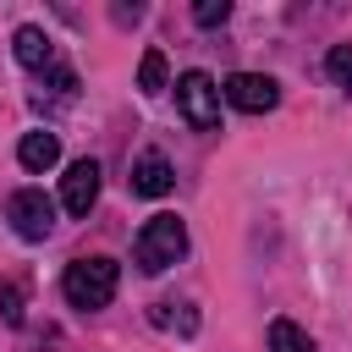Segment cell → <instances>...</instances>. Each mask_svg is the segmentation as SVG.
Instances as JSON below:
<instances>
[{
  "label": "cell",
  "mask_w": 352,
  "mask_h": 352,
  "mask_svg": "<svg viewBox=\"0 0 352 352\" xmlns=\"http://www.w3.org/2000/svg\"><path fill=\"white\" fill-rule=\"evenodd\" d=\"M0 314L11 324H22V286H0Z\"/></svg>",
  "instance_id": "cell-15"
},
{
  "label": "cell",
  "mask_w": 352,
  "mask_h": 352,
  "mask_svg": "<svg viewBox=\"0 0 352 352\" xmlns=\"http://www.w3.org/2000/svg\"><path fill=\"white\" fill-rule=\"evenodd\" d=\"M165 72H170V60H165V50L160 44H148L143 50V60H138V88L154 99V94H165Z\"/></svg>",
  "instance_id": "cell-11"
},
{
  "label": "cell",
  "mask_w": 352,
  "mask_h": 352,
  "mask_svg": "<svg viewBox=\"0 0 352 352\" xmlns=\"http://www.w3.org/2000/svg\"><path fill=\"white\" fill-rule=\"evenodd\" d=\"M182 253H187V220H182V214H165V209L148 214L143 231H138V242H132L138 270H143V275H160V270H170Z\"/></svg>",
  "instance_id": "cell-2"
},
{
  "label": "cell",
  "mask_w": 352,
  "mask_h": 352,
  "mask_svg": "<svg viewBox=\"0 0 352 352\" xmlns=\"http://www.w3.org/2000/svg\"><path fill=\"white\" fill-rule=\"evenodd\" d=\"M264 341H270V352H314V336H308L297 319H270Z\"/></svg>",
  "instance_id": "cell-10"
},
{
  "label": "cell",
  "mask_w": 352,
  "mask_h": 352,
  "mask_svg": "<svg viewBox=\"0 0 352 352\" xmlns=\"http://www.w3.org/2000/svg\"><path fill=\"white\" fill-rule=\"evenodd\" d=\"M6 220H11L16 236L44 242V236L55 231V198H50L44 187H16V192L6 198Z\"/></svg>",
  "instance_id": "cell-4"
},
{
  "label": "cell",
  "mask_w": 352,
  "mask_h": 352,
  "mask_svg": "<svg viewBox=\"0 0 352 352\" xmlns=\"http://www.w3.org/2000/svg\"><path fill=\"white\" fill-rule=\"evenodd\" d=\"M324 72L336 77V88H346V94H352V44H336V50L324 55Z\"/></svg>",
  "instance_id": "cell-13"
},
{
  "label": "cell",
  "mask_w": 352,
  "mask_h": 352,
  "mask_svg": "<svg viewBox=\"0 0 352 352\" xmlns=\"http://www.w3.org/2000/svg\"><path fill=\"white\" fill-rule=\"evenodd\" d=\"M176 104H182L192 132H214L220 126V82L209 72H182L176 77Z\"/></svg>",
  "instance_id": "cell-3"
},
{
  "label": "cell",
  "mask_w": 352,
  "mask_h": 352,
  "mask_svg": "<svg viewBox=\"0 0 352 352\" xmlns=\"http://www.w3.org/2000/svg\"><path fill=\"white\" fill-rule=\"evenodd\" d=\"M126 182H132L138 198H165V192L176 187V170H170V160H165L160 148H143V154L132 160V176H126Z\"/></svg>",
  "instance_id": "cell-8"
},
{
  "label": "cell",
  "mask_w": 352,
  "mask_h": 352,
  "mask_svg": "<svg viewBox=\"0 0 352 352\" xmlns=\"http://www.w3.org/2000/svg\"><path fill=\"white\" fill-rule=\"evenodd\" d=\"M116 286H121V264H116V258H104V253H94V258H72V264H66V275H60L66 302H72V308H82V314L110 308Z\"/></svg>",
  "instance_id": "cell-1"
},
{
  "label": "cell",
  "mask_w": 352,
  "mask_h": 352,
  "mask_svg": "<svg viewBox=\"0 0 352 352\" xmlns=\"http://www.w3.org/2000/svg\"><path fill=\"white\" fill-rule=\"evenodd\" d=\"M220 99H226L231 110H242V116H264V110L280 104V82L264 77V72H231V77L220 82Z\"/></svg>",
  "instance_id": "cell-5"
},
{
  "label": "cell",
  "mask_w": 352,
  "mask_h": 352,
  "mask_svg": "<svg viewBox=\"0 0 352 352\" xmlns=\"http://www.w3.org/2000/svg\"><path fill=\"white\" fill-rule=\"evenodd\" d=\"M148 319H154V324H176L182 336H198V314H192V302H154Z\"/></svg>",
  "instance_id": "cell-12"
},
{
  "label": "cell",
  "mask_w": 352,
  "mask_h": 352,
  "mask_svg": "<svg viewBox=\"0 0 352 352\" xmlns=\"http://www.w3.org/2000/svg\"><path fill=\"white\" fill-rule=\"evenodd\" d=\"M55 160H60V138H55V132H28V138L16 143V165L33 170V176H44Z\"/></svg>",
  "instance_id": "cell-9"
},
{
  "label": "cell",
  "mask_w": 352,
  "mask_h": 352,
  "mask_svg": "<svg viewBox=\"0 0 352 352\" xmlns=\"http://www.w3.org/2000/svg\"><path fill=\"white\" fill-rule=\"evenodd\" d=\"M11 55H16V66H28V72H38V77L60 72V50H55V38H50L38 22H22V28L11 33Z\"/></svg>",
  "instance_id": "cell-6"
},
{
  "label": "cell",
  "mask_w": 352,
  "mask_h": 352,
  "mask_svg": "<svg viewBox=\"0 0 352 352\" xmlns=\"http://www.w3.org/2000/svg\"><path fill=\"white\" fill-rule=\"evenodd\" d=\"M60 204H66V214H77V220L99 204V160H72V165H66V176H60Z\"/></svg>",
  "instance_id": "cell-7"
},
{
  "label": "cell",
  "mask_w": 352,
  "mask_h": 352,
  "mask_svg": "<svg viewBox=\"0 0 352 352\" xmlns=\"http://www.w3.org/2000/svg\"><path fill=\"white\" fill-rule=\"evenodd\" d=\"M192 22L198 28H226L231 22V0H198L192 6Z\"/></svg>",
  "instance_id": "cell-14"
}]
</instances>
